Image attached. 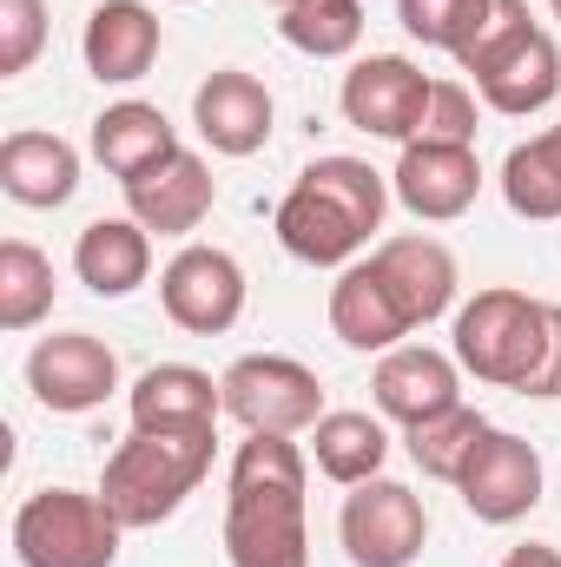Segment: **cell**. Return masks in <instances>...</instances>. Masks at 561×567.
<instances>
[{"label":"cell","instance_id":"1","mask_svg":"<svg viewBox=\"0 0 561 567\" xmlns=\"http://www.w3.org/2000/svg\"><path fill=\"white\" fill-rule=\"evenodd\" d=\"M310 455L297 435H245L225 475V561L232 567H310L304 528Z\"/></svg>","mask_w":561,"mask_h":567},{"label":"cell","instance_id":"2","mask_svg":"<svg viewBox=\"0 0 561 567\" xmlns=\"http://www.w3.org/2000/svg\"><path fill=\"white\" fill-rule=\"evenodd\" d=\"M390 178L370 165V158H350V152H330V158H310L297 172V185L278 198V245L310 265V271H344L357 265V251L384 231V212H390Z\"/></svg>","mask_w":561,"mask_h":567},{"label":"cell","instance_id":"3","mask_svg":"<svg viewBox=\"0 0 561 567\" xmlns=\"http://www.w3.org/2000/svg\"><path fill=\"white\" fill-rule=\"evenodd\" d=\"M212 449H218V429H192V435L133 429L106 455L100 502L120 515V528H159L185 508V495H198V482L212 475Z\"/></svg>","mask_w":561,"mask_h":567},{"label":"cell","instance_id":"4","mask_svg":"<svg viewBox=\"0 0 561 567\" xmlns=\"http://www.w3.org/2000/svg\"><path fill=\"white\" fill-rule=\"evenodd\" d=\"M542 350H549V303L529 297V290L496 284V290H476L456 310V350L449 357L489 390H516L522 396V383L536 377Z\"/></svg>","mask_w":561,"mask_h":567},{"label":"cell","instance_id":"5","mask_svg":"<svg viewBox=\"0 0 561 567\" xmlns=\"http://www.w3.org/2000/svg\"><path fill=\"white\" fill-rule=\"evenodd\" d=\"M120 515L100 488H33L13 508V561L20 567H113L120 561Z\"/></svg>","mask_w":561,"mask_h":567},{"label":"cell","instance_id":"6","mask_svg":"<svg viewBox=\"0 0 561 567\" xmlns=\"http://www.w3.org/2000/svg\"><path fill=\"white\" fill-rule=\"evenodd\" d=\"M225 416L245 429V435H310L324 423V383L310 363L278 357V350H252L238 357L225 377Z\"/></svg>","mask_w":561,"mask_h":567},{"label":"cell","instance_id":"7","mask_svg":"<svg viewBox=\"0 0 561 567\" xmlns=\"http://www.w3.org/2000/svg\"><path fill=\"white\" fill-rule=\"evenodd\" d=\"M337 542H344L350 567H417L422 542H429V508H422V495L410 482L370 475L344 495Z\"/></svg>","mask_w":561,"mask_h":567},{"label":"cell","instance_id":"8","mask_svg":"<svg viewBox=\"0 0 561 567\" xmlns=\"http://www.w3.org/2000/svg\"><path fill=\"white\" fill-rule=\"evenodd\" d=\"M429 93H436V80L422 73L417 60H404V53H370V60H357V66L344 73L337 106H344V126H357V133H370V140L410 145L422 133Z\"/></svg>","mask_w":561,"mask_h":567},{"label":"cell","instance_id":"9","mask_svg":"<svg viewBox=\"0 0 561 567\" xmlns=\"http://www.w3.org/2000/svg\"><path fill=\"white\" fill-rule=\"evenodd\" d=\"M27 390L47 416H86L120 390V357L93 330H53L27 350Z\"/></svg>","mask_w":561,"mask_h":567},{"label":"cell","instance_id":"10","mask_svg":"<svg viewBox=\"0 0 561 567\" xmlns=\"http://www.w3.org/2000/svg\"><path fill=\"white\" fill-rule=\"evenodd\" d=\"M542 482H549V475H542L536 442L516 435V429H489V435L476 442L469 468L456 475V495H462V508H469L476 522L509 528V522H522V515L542 502Z\"/></svg>","mask_w":561,"mask_h":567},{"label":"cell","instance_id":"11","mask_svg":"<svg viewBox=\"0 0 561 567\" xmlns=\"http://www.w3.org/2000/svg\"><path fill=\"white\" fill-rule=\"evenodd\" d=\"M159 303L192 337H225L245 317V265L218 245H185L159 271Z\"/></svg>","mask_w":561,"mask_h":567},{"label":"cell","instance_id":"12","mask_svg":"<svg viewBox=\"0 0 561 567\" xmlns=\"http://www.w3.org/2000/svg\"><path fill=\"white\" fill-rule=\"evenodd\" d=\"M272 120H278L272 86H265L258 73H245V66H218V73H205L198 93H192V126H198V140L212 145L218 158H252V152H265V145H272Z\"/></svg>","mask_w":561,"mask_h":567},{"label":"cell","instance_id":"13","mask_svg":"<svg viewBox=\"0 0 561 567\" xmlns=\"http://www.w3.org/2000/svg\"><path fill=\"white\" fill-rule=\"evenodd\" d=\"M390 192H397V205H404L410 218L449 225V218H462V212L476 205V192H482V158H476V145L410 140L404 158H397V172H390Z\"/></svg>","mask_w":561,"mask_h":567},{"label":"cell","instance_id":"14","mask_svg":"<svg viewBox=\"0 0 561 567\" xmlns=\"http://www.w3.org/2000/svg\"><path fill=\"white\" fill-rule=\"evenodd\" d=\"M212 205H218V178L185 145L172 158H159L152 172L126 178V218H140L152 238H192L212 218Z\"/></svg>","mask_w":561,"mask_h":567},{"label":"cell","instance_id":"15","mask_svg":"<svg viewBox=\"0 0 561 567\" xmlns=\"http://www.w3.org/2000/svg\"><path fill=\"white\" fill-rule=\"evenodd\" d=\"M370 396H377V410L390 423H404V429L429 423V416L462 403V363L429 350V343H397V350H384V363L370 377Z\"/></svg>","mask_w":561,"mask_h":567},{"label":"cell","instance_id":"16","mask_svg":"<svg viewBox=\"0 0 561 567\" xmlns=\"http://www.w3.org/2000/svg\"><path fill=\"white\" fill-rule=\"evenodd\" d=\"M159 47H165V27H159V13L145 0H100L86 13V33H80L86 73L100 86H133V80H145L152 60H159Z\"/></svg>","mask_w":561,"mask_h":567},{"label":"cell","instance_id":"17","mask_svg":"<svg viewBox=\"0 0 561 567\" xmlns=\"http://www.w3.org/2000/svg\"><path fill=\"white\" fill-rule=\"evenodd\" d=\"M370 265L384 271L390 297L404 303L410 330H422V323H436V317H449V310H456V258H449V245H442V238H429V231L384 238V245L370 251Z\"/></svg>","mask_w":561,"mask_h":567},{"label":"cell","instance_id":"18","mask_svg":"<svg viewBox=\"0 0 561 567\" xmlns=\"http://www.w3.org/2000/svg\"><path fill=\"white\" fill-rule=\"evenodd\" d=\"M126 410H133V429L192 435V429H218L225 390H218V377H205L198 363H152L140 383L126 390Z\"/></svg>","mask_w":561,"mask_h":567},{"label":"cell","instance_id":"19","mask_svg":"<svg viewBox=\"0 0 561 567\" xmlns=\"http://www.w3.org/2000/svg\"><path fill=\"white\" fill-rule=\"evenodd\" d=\"M330 330H337L350 350H377V357L410 337L404 303L390 297V284H384V271H377L370 258H357V265L337 271V284H330Z\"/></svg>","mask_w":561,"mask_h":567},{"label":"cell","instance_id":"20","mask_svg":"<svg viewBox=\"0 0 561 567\" xmlns=\"http://www.w3.org/2000/svg\"><path fill=\"white\" fill-rule=\"evenodd\" d=\"M0 192L27 212H53L80 192V152L60 133H7L0 140Z\"/></svg>","mask_w":561,"mask_h":567},{"label":"cell","instance_id":"21","mask_svg":"<svg viewBox=\"0 0 561 567\" xmlns=\"http://www.w3.org/2000/svg\"><path fill=\"white\" fill-rule=\"evenodd\" d=\"M73 278L93 297H133L152 278V231L140 218H93L73 238Z\"/></svg>","mask_w":561,"mask_h":567},{"label":"cell","instance_id":"22","mask_svg":"<svg viewBox=\"0 0 561 567\" xmlns=\"http://www.w3.org/2000/svg\"><path fill=\"white\" fill-rule=\"evenodd\" d=\"M476 93H482V106L489 113H502V120H529V113H542V106H555L561 93V47L549 27H536L502 66H489L482 80H476Z\"/></svg>","mask_w":561,"mask_h":567},{"label":"cell","instance_id":"23","mask_svg":"<svg viewBox=\"0 0 561 567\" xmlns=\"http://www.w3.org/2000/svg\"><path fill=\"white\" fill-rule=\"evenodd\" d=\"M178 152V126L159 113V106H145V100H113L100 120H93V158L126 185V178H140L152 172L159 158H172Z\"/></svg>","mask_w":561,"mask_h":567},{"label":"cell","instance_id":"24","mask_svg":"<svg viewBox=\"0 0 561 567\" xmlns=\"http://www.w3.org/2000/svg\"><path fill=\"white\" fill-rule=\"evenodd\" d=\"M310 462H317L324 482L357 488V482L384 475L390 429H384V416H370V410H324V423L310 429Z\"/></svg>","mask_w":561,"mask_h":567},{"label":"cell","instance_id":"25","mask_svg":"<svg viewBox=\"0 0 561 567\" xmlns=\"http://www.w3.org/2000/svg\"><path fill=\"white\" fill-rule=\"evenodd\" d=\"M502 205L516 218H529V225L561 218V126L509 145V158H502Z\"/></svg>","mask_w":561,"mask_h":567},{"label":"cell","instance_id":"26","mask_svg":"<svg viewBox=\"0 0 561 567\" xmlns=\"http://www.w3.org/2000/svg\"><path fill=\"white\" fill-rule=\"evenodd\" d=\"M489 429L496 423H489L482 410L456 403V410H442V416H429V423L404 429V449H410V462H417L429 482H449V488H456V475L469 468V455H476V442H482Z\"/></svg>","mask_w":561,"mask_h":567},{"label":"cell","instance_id":"27","mask_svg":"<svg viewBox=\"0 0 561 567\" xmlns=\"http://www.w3.org/2000/svg\"><path fill=\"white\" fill-rule=\"evenodd\" d=\"M278 33L304 60H344L364 40V0H297V7H284Z\"/></svg>","mask_w":561,"mask_h":567},{"label":"cell","instance_id":"28","mask_svg":"<svg viewBox=\"0 0 561 567\" xmlns=\"http://www.w3.org/2000/svg\"><path fill=\"white\" fill-rule=\"evenodd\" d=\"M53 310V258L27 238L0 245V330H33Z\"/></svg>","mask_w":561,"mask_h":567},{"label":"cell","instance_id":"29","mask_svg":"<svg viewBox=\"0 0 561 567\" xmlns=\"http://www.w3.org/2000/svg\"><path fill=\"white\" fill-rule=\"evenodd\" d=\"M536 33V13H529V0H482V13H476V27L462 33V47L449 53L469 80H482L489 66H502L522 40Z\"/></svg>","mask_w":561,"mask_h":567},{"label":"cell","instance_id":"30","mask_svg":"<svg viewBox=\"0 0 561 567\" xmlns=\"http://www.w3.org/2000/svg\"><path fill=\"white\" fill-rule=\"evenodd\" d=\"M476 13H482V0H397L404 33L422 40V47H442V53L462 47V33L476 27Z\"/></svg>","mask_w":561,"mask_h":567},{"label":"cell","instance_id":"31","mask_svg":"<svg viewBox=\"0 0 561 567\" xmlns=\"http://www.w3.org/2000/svg\"><path fill=\"white\" fill-rule=\"evenodd\" d=\"M47 47V0H0V80H20Z\"/></svg>","mask_w":561,"mask_h":567},{"label":"cell","instance_id":"32","mask_svg":"<svg viewBox=\"0 0 561 567\" xmlns=\"http://www.w3.org/2000/svg\"><path fill=\"white\" fill-rule=\"evenodd\" d=\"M417 140H442V145H476V93L456 86V80H436L429 93V113H422Z\"/></svg>","mask_w":561,"mask_h":567},{"label":"cell","instance_id":"33","mask_svg":"<svg viewBox=\"0 0 561 567\" xmlns=\"http://www.w3.org/2000/svg\"><path fill=\"white\" fill-rule=\"evenodd\" d=\"M522 396H536V403H555L561 396V303H549V350H542L536 377L522 383Z\"/></svg>","mask_w":561,"mask_h":567},{"label":"cell","instance_id":"34","mask_svg":"<svg viewBox=\"0 0 561 567\" xmlns=\"http://www.w3.org/2000/svg\"><path fill=\"white\" fill-rule=\"evenodd\" d=\"M502 567H561V548H549V542H522V548L502 555Z\"/></svg>","mask_w":561,"mask_h":567},{"label":"cell","instance_id":"35","mask_svg":"<svg viewBox=\"0 0 561 567\" xmlns=\"http://www.w3.org/2000/svg\"><path fill=\"white\" fill-rule=\"evenodd\" d=\"M272 7H278V13H284V7H297V0H272Z\"/></svg>","mask_w":561,"mask_h":567},{"label":"cell","instance_id":"36","mask_svg":"<svg viewBox=\"0 0 561 567\" xmlns=\"http://www.w3.org/2000/svg\"><path fill=\"white\" fill-rule=\"evenodd\" d=\"M549 7H555V20H561V0H549Z\"/></svg>","mask_w":561,"mask_h":567},{"label":"cell","instance_id":"37","mask_svg":"<svg viewBox=\"0 0 561 567\" xmlns=\"http://www.w3.org/2000/svg\"><path fill=\"white\" fill-rule=\"evenodd\" d=\"M178 7H192V0H178Z\"/></svg>","mask_w":561,"mask_h":567}]
</instances>
